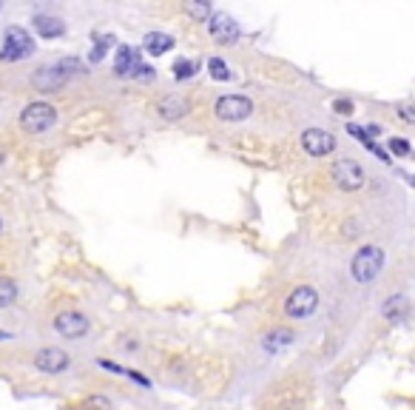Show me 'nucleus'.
<instances>
[{
	"mask_svg": "<svg viewBox=\"0 0 415 410\" xmlns=\"http://www.w3.org/2000/svg\"><path fill=\"white\" fill-rule=\"evenodd\" d=\"M55 331L60 336H66V339H77V336H83L89 331V319L83 314H77V311H66V314H60L55 319Z\"/></svg>",
	"mask_w": 415,
	"mask_h": 410,
	"instance_id": "nucleus-9",
	"label": "nucleus"
},
{
	"mask_svg": "<svg viewBox=\"0 0 415 410\" xmlns=\"http://www.w3.org/2000/svg\"><path fill=\"white\" fill-rule=\"evenodd\" d=\"M185 12H188V15H193L196 21L211 18V6H208V4H185Z\"/></svg>",
	"mask_w": 415,
	"mask_h": 410,
	"instance_id": "nucleus-21",
	"label": "nucleus"
},
{
	"mask_svg": "<svg viewBox=\"0 0 415 410\" xmlns=\"http://www.w3.org/2000/svg\"><path fill=\"white\" fill-rule=\"evenodd\" d=\"M333 179L341 191H358L364 185V171L356 160L344 157V160H336L333 162Z\"/></svg>",
	"mask_w": 415,
	"mask_h": 410,
	"instance_id": "nucleus-6",
	"label": "nucleus"
},
{
	"mask_svg": "<svg viewBox=\"0 0 415 410\" xmlns=\"http://www.w3.org/2000/svg\"><path fill=\"white\" fill-rule=\"evenodd\" d=\"M35 29H38L40 38H60V35L66 32L63 21L49 18V15H38V18H35Z\"/></svg>",
	"mask_w": 415,
	"mask_h": 410,
	"instance_id": "nucleus-15",
	"label": "nucleus"
},
{
	"mask_svg": "<svg viewBox=\"0 0 415 410\" xmlns=\"http://www.w3.org/2000/svg\"><path fill=\"white\" fill-rule=\"evenodd\" d=\"M293 342V333L288 331V328H276V331H271L268 336H265V348L268 350H282V348H288Z\"/></svg>",
	"mask_w": 415,
	"mask_h": 410,
	"instance_id": "nucleus-17",
	"label": "nucleus"
},
{
	"mask_svg": "<svg viewBox=\"0 0 415 410\" xmlns=\"http://www.w3.org/2000/svg\"><path fill=\"white\" fill-rule=\"evenodd\" d=\"M193 74H196V63H191V60H176L174 63V77L176 80H188Z\"/></svg>",
	"mask_w": 415,
	"mask_h": 410,
	"instance_id": "nucleus-20",
	"label": "nucleus"
},
{
	"mask_svg": "<svg viewBox=\"0 0 415 410\" xmlns=\"http://www.w3.org/2000/svg\"><path fill=\"white\" fill-rule=\"evenodd\" d=\"M134 74H137L140 80H151V77H154V72H151V66H137V69H134Z\"/></svg>",
	"mask_w": 415,
	"mask_h": 410,
	"instance_id": "nucleus-24",
	"label": "nucleus"
},
{
	"mask_svg": "<svg viewBox=\"0 0 415 410\" xmlns=\"http://www.w3.org/2000/svg\"><path fill=\"white\" fill-rule=\"evenodd\" d=\"M142 46H145V52L148 55H165V52H171V46H174V38L171 35H165V32H148L145 35V40H142Z\"/></svg>",
	"mask_w": 415,
	"mask_h": 410,
	"instance_id": "nucleus-13",
	"label": "nucleus"
},
{
	"mask_svg": "<svg viewBox=\"0 0 415 410\" xmlns=\"http://www.w3.org/2000/svg\"><path fill=\"white\" fill-rule=\"evenodd\" d=\"M15 299H18V285H15V279L0 277V308H9Z\"/></svg>",
	"mask_w": 415,
	"mask_h": 410,
	"instance_id": "nucleus-18",
	"label": "nucleus"
},
{
	"mask_svg": "<svg viewBox=\"0 0 415 410\" xmlns=\"http://www.w3.org/2000/svg\"><path fill=\"white\" fill-rule=\"evenodd\" d=\"M316 308H319V294H316V288H310V285L293 288L290 297H288V302H285V311H288V316H293V319H305V316H310Z\"/></svg>",
	"mask_w": 415,
	"mask_h": 410,
	"instance_id": "nucleus-5",
	"label": "nucleus"
},
{
	"mask_svg": "<svg viewBox=\"0 0 415 410\" xmlns=\"http://www.w3.org/2000/svg\"><path fill=\"white\" fill-rule=\"evenodd\" d=\"M208 72H211L214 80H231V69H228V63L222 57H211V60H208Z\"/></svg>",
	"mask_w": 415,
	"mask_h": 410,
	"instance_id": "nucleus-19",
	"label": "nucleus"
},
{
	"mask_svg": "<svg viewBox=\"0 0 415 410\" xmlns=\"http://www.w3.org/2000/svg\"><path fill=\"white\" fill-rule=\"evenodd\" d=\"M214 111H217V117H220V120L237 123V120H245V117H251V111H254V103H251L248 97H242V94H228V97H220V100H217Z\"/></svg>",
	"mask_w": 415,
	"mask_h": 410,
	"instance_id": "nucleus-7",
	"label": "nucleus"
},
{
	"mask_svg": "<svg viewBox=\"0 0 415 410\" xmlns=\"http://www.w3.org/2000/svg\"><path fill=\"white\" fill-rule=\"evenodd\" d=\"M336 111H344V114H350V111H353V103H347V100H336Z\"/></svg>",
	"mask_w": 415,
	"mask_h": 410,
	"instance_id": "nucleus-25",
	"label": "nucleus"
},
{
	"mask_svg": "<svg viewBox=\"0 0 415 410\" xmlns=\"http://www.w3.org/2000/svg\"><path fill=\"white\" fill-rule=\"evenodd\" d=\"M57 120V111L55 106L49 103H29L21 114V128L29 131V134H43L46 128H52Z\"/></svg>",
	"mask_w": 415,
	"mask_h": 410,
	"instance_id": "nucleus-4",
	"label": "nucleus"
},
{
	"mask_svg": "<svg viewBox=\"0 0 415 410\" xmlns=\"http://www.w3.org/2000/svg\"><path fill=\"white\" fill-rule=\"evenodd\" d=\"M35 365H38V370H43V373H63V370L72 365V359H69V353L60 350V348H43V350L35 356Z\"/></svg>",
	"mask_w": 415,
	"mask_h": 410,
	"instance_id": "nucleus-10",
	"label": "nucleus"
},
{
	"mask_svg": "<svg viewBox=\"0 0 415 410\" xmlns=\"http://www.w3.org/2000/svg\"><path fill=\"white\" fill-rule=\"evenodd\" d=\"M35 52V40L26 29L9 26L4 35V49H0V60H23Z\"/></svg>",
	"mask_w": 415,
	"mask_h": 410,
	"instance_id": "nucleus-3",
	"label": "nucleus"
},
{
	"mask_svg": "<svg viewBox=\"0 0 415 410\" xmlns=\"http://www.w3.org/2000/svg\"><path fill=\"white\" fill-rule=\"evenodd\" d=\"M137 66H140V63H137V55H134L128 46H120V49H117V57H114V72H117L120 77H125V74H134Z\"/></svg>",
	"mask_w": 415,
	"mask_h": 410,
	"instance_id": "nucleus-16",
	"label": "nucleus"
},
{
	"mask_svg": "<svg viewBox=\"0 0 415 410\" xmlns=\"http://www.w3.org/2000/svg\"><path fill=\"white\" fill-rule=\"evenodd\" d=\"M77 69H80V63H77L74 57H69V60H60V63L43 69V72H38V74L32 77V83H35L40 92H57Z\"/></svg>",
	"mask_w": 415,
	"mask_h": 410,
	"instance_id": "nucleus-2",
	"label": "nucleus"
},
{
	"mask_svg": "<svg viewBox=\"0 0 415 410\" xmlns=\"http://www.w3.org/2000/svg\"><path fill=\"white\" fill-rule=\"evenodd\" d=\"M390 148H392V154H409V143H404V140H390Z\"/></svg>",
	"mask_w": 415,
	"mask_h": 410,
	"instance_id": "nucleus-23",
	"label": "nucleus"
},
{
	"mask_svg": "<svg viewBox=\"0 0 415 410\" xmlns=\"http://www.w3.org/2000/svg\"><path fill=\"white\" fill-rule=\"evenodd\" d=\"M6 336H9V333H4V331H0V339H6Z\"/></svg>",
	"mask_w": 415,
	"mask_h": 410,
	"instance_id": "nucleus-26",
	"label": "nucleus"
},
{
	"mask_svg": "<svg viewBox=\"0 0 415 410\" xmlns=\"http://www.w3.org/2000/svg\"><path fill=\"white\" fill-rule=\"evenodd\" d=\"M208 29H211V35L217 40H222V43H234L239 38V26L228 15H211V23H208Z\"/></svg>",
	"mask_w": 415,
	"mask_h": 410,
	"instance_id": "nucleus-11",
	"label": "nucleus"
},
{
	"mask_svg": "<svg viewBox=\"0 0 415 410\" xmlns=\"http://www.w3.org/2000/svg\"><path fill=\"white\" fill-rule=\"evenodd\" d=\"M407 314H409V299L407 297H390L387 302H384V316L390 319V322H401V319H407Z\"/></svg>",
	"mask_w": 415,
	"mask_h": 410,
	"instance_id": "nucleus-14",
	"label": "nucleus"
},
{
	"mask_svg": "<svg viewBox=\"0 0 415 410\" xmlns=\"http://www.w3.org/2000/svg\"><path fill=\"white\" fill-rule=\"evenodd\" d=\"M0 228H4V220H0Z\"/></svg>",
	"mask_w": 415,
	"mask_h": 410,
	"instance_id": "nucleus-27",
	"label": "nucleus"
},
{
	"mask_svg": "<svg viewBox=\"0 0 415 410\" xmlns=\"http://www.w3.org/2000/svg\"><path fill=\"white\" fill-rule=\"evenodd\" d=\"M381 268H384V251H381L378 245H364V248L353 257V265H350L353 279L361 282V285L373 282V279L381 274Z\"/></svg>",
	"mask_w": 415,
	"mask_h": 410,
	"instance_id": "nucleus-1",
	"label": "nucleus"
},
{
	"mask_svg": "<svg viewBox=\"0 0 415 410\" xmlns=\"http://www.w3.org/2000/svg\"><path fill=\"white\" fill-rule=\"evenodd\" d=\"M398 114H401V120H407V123H415V106H409V103H401V106H398Z\"/></svg>",
	"mask_w": 415,
	"mask_h": 410,
	"instance_id": "nucleus-22",
	"label": "nucleus"
},
{
	"mask_svg": "<svg viewBox=\"0 0 415 410\" xmlns=\"http://www.w3.org/2000/svg\"><path fill=\"white\" fill-rule=\"evenodd\" d=\"M159 114H162L165 120H179V117L188 114V100H185V97H176V94L162 97V100H159Z\"/></svg>",
	"mask_w": 415,
	"mask_h": 410,
	"instance_id": "nucleus-12",
	"label": "nucleus"
},
{
	"mask_svg": "<svg viewBox=\"0 0 415 410\" xmlns=\"http://www.w3.org/2000/svg\"><path fill=\"white\" fill-rule=\"evenodd\" d=\"M302 145L310 157H327L333 148H336V137L324 128H307L302 134Z\"/></svg>",
	"mask_w": 415,
	"mask_h": 410,
	"instance_id": "nucleus-8",
	"label": "nucleus"
}]
</instances>
